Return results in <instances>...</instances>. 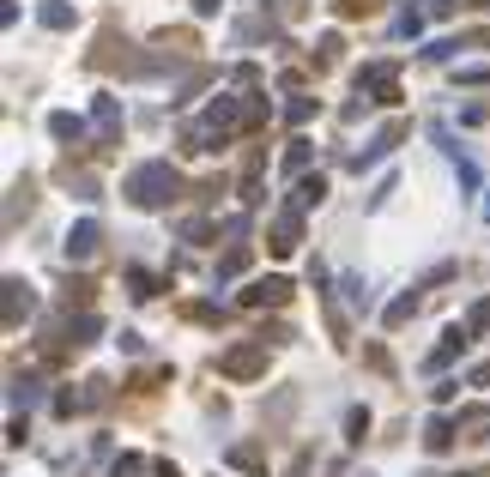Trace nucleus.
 I'll list each match as a JSON object with an SVG mask.
<instances>
[{
	"label": "nucleus",
	"mask_w": 490,
	"mask_h": 477,
	"mask_svg": "<svg viewBox=\"0 0 490 477\" xmlns=\"http://www.w3.org/2000/svg\"><path fill=\"white\" fill-rule=\"evenodd\" d=\"M128 290H134L140 303H152V296H158V278L145 273V266H128Z\"/></svg>",
	"instance_id": "aec40b11"
},
{
	"label": "nucleus",
	"mask_w": 490,
	"mask_h": 477,
	"mask_svg": "<svg viewBox=\"0 0 490 477\" xmlns=\"http://www.w3.org/2000/svg\"><path fill=\"white\" fill-rule=\"evenodd\" d=\"M152 477H182V472H175L170 459H158V465H152Z\"/></svg>",
	"instance_id": "f704fd0d"
},
{
	"label": "nucleus",
	"mask_w": 490,
	"mask_h": 477,
	"mask_svg": "<svg viewBox=\"0 0 490 477\" xmlns=\"http://www.w3.org/2000/svg\"><path fill=\"white\" fill-rule=\"evenodd\" d=\"M267 248H273L279 260H291V254L303 248V212H291V205H284L279 218H273V230H267Z\"/></svg>",
	"instance_id": "39448f33"
},
{
	"label": "nucleus",
	"mask_w": 490,
	"mask_h": 477,
	"mask_svg": "<svg viewBox=\"0 0 490 477\" xmlns=\"http://www.w3.org/2000/svg\"><path fill=\"white\" fill-rule=\"evenodd\" d=\"M455 423H460V435H466V442H485V435H490V411H485V405H472V411H460Z\"/></svg>",
	"instance_id": "f3484780"
},
{
	"label": "nucleus",
	"mask_w": 490,
	"mask_h": 477,
	"mask_svg": "<svg viewBox=\"0 0 490 477\" xmlns=\"http://www.w3.org/2000/svg\"><path fill=\"white\" fill-rule=\"evenodd\" d=\"M472 6H490V0H472Z\"/></svg>",
	"instance_id": "c9c22d12"
},
{
	"label": "nucleus",
	"mask_w": 490,
	"mask_h": 477,
	"mask_svg": "<svg viewBox=\"0 0 490 477\" xmlns=\"http://www.w3.org/2000/svg\"><path fill=\"white\" fill-rule=\"evenodd\" d=\"M19 212H31V188H25V181L12 188V205H6V224H19Z\"/></svg>",
	"instance_id": "bb28decb"
},
{
	"label": "nucleus",
	"mask_w": 490,
	"mask_h": 477,
	"mask_svg": "<svg viewBox=\"0 0 490 477\" xmlns=\"http://www.w3.org/2000/svg\"><path fill=\"white\" fill-rule=\"evenodd\" d=\"M212 236H218L212 218H188V224H182V242H212Z\"/></svg>",
	"instance_id": "b1692460"
},
{
	"label": "nucleus",
	"mask_w": 490,
	"mask_h": 477,
	"mask_svg": "<svg viewBox=\"0 0 490 477\" xmlns=\"http://www.w3.org/2000/svg\"><path fill=\"white\" fill-rule=\"evenodd\" d=\"M237 303H243V308H284V303H291V278H279V273L254 278V284H248Z\"/></svg>",
	"instance_id": "423d86ee"
},
{
	"label": "nucleus",
	"mask_w": 490,
	"mask_h": 477,
	"mask_svg": "<svg viewBox=\"0 0 490 477\" xmlns=\"http://www.w3.org/2000/svg\"><path fill=\"white\" fill-rule=\"evenodd\" d=\"M12 405H36V375L12 381Z\"/></svg>",
	"instance_id": "cd10ccee"
},
{
	"label": "nucleus",
	"mask_w": 490,
	"mask_h": 477,
	"mask_svg": "<svg viewBox=\"0 0 490 477\" xmlns=\"http://www.w3.org/2000/svg\"><path fill=\"white\" fill-rule=\"evenodd\" d=\"M309 158H315V145L297 134L291 145H284V175H303V170H309Z\"/></svg>",
	"instance_id": "a211bd4d"
},
{
	"label": "nucleus",
	"mask_w": 490,
	"mask_h": 477,
	"mask_svg": "<svg viewBox=\"0 0 490 477\" xmlns=\"http://www.w3.org/2000/svg\"><path fill=\"white\" fill-rule=\"evenodd\" d=\"M188 320H200V327H212V320H224V314H218L212 303H194V308H188Z\"/></svg>",
	"instance_id": "7c9ffc66"
},
{
	"label": "nucleus",
	"mask_w": 490,
	"mask_h": 477,
	"mask_svg": "<svg viewBox=\"0 0 490 477\" xmlns=\"http://www.w3.org/2000/svg\"><path fill=\"white\" fill-rule=\"evenodd\" d=\"M97 242H104V224H97V218H79L61 248H67V260H91V254H97Z\"/></svg>",
	"instance_id": "9d476101"
},
{
	"label": "nucleus",
	"mask_w": 490,
	"mask_h": 477,
	"mask_svg": "<svg viewBox=\"0 0 490 477\" xmlns=\"http://www.w3.org/2000/svg\"><path fill=\"white\" fill-rule=\"evenodd\" d=\"M424 31V12L418 6H406V12H400V36H418Z\"/></svg>",
	"instance_id": "c85d7f7f"
},
{
	"label": "nucleus",
	"mask_w": 490,
	"mask_h": 477,
	"mask_svg": "<svg viewBox=\"0 0 490 477\" xmlns=\"http://www.w3.org/2000/svg\"><path fill=\"white\" fill-rule=\"evenodd\" d=\"M357 12H369V0H339V19H357Z\"/></svg>",
	"instance_id": "473e14b6"
},
{
	"label": "nucleus",
	"mask_w": 490,
	"mask_h": 477,
	"mask_svg": "<svg viewBox=\"0 0 490 477\" xmlns=\"http://www.w3.org/2000/svg\"><path fill=\"white\" fill-rule=\"evenodd\" d=\"M418 303H424L418 290H406V296H393V303H387V314H382V320H387V327H406V320L418 314Z\"/></svg>",
	"instance_id": "6ab92c4d"
},
{
	"label": "nucleus",
	"mask_w": 490,
	"mask_h": 477,
	"mask_svg": "<svg viewBox=\"0 0 490 477\" xmlns=\"http://www.w3.org/2000/svg\"><path fill=\"white\" fill-rule=\"evenodd\" d=\"M91 127H97V139H104V145H115V139H121V127H128V115H121V97H91Z\"/></svg>",
	"instance_id": "0eeeda50"
},
{
	"label": "nucleus",
	"mask_w": 490,
	"mask_h": 477,
	"mask_svg": "<svg viewBox=\"0 0 490 477\" xmlns=\"http://www.w3.org/2000/svg\"><path fill=\"white\" fill-rule=\"evenodd\" d=\"M363 435H369V411L351 405V411H346V442H363Z\"/></svg>",
	"instance_id": "5701e85b"
},
{
	"label": "nucleus",
	"mask_w": 490,
	"mask_h": 477,
	"mask_svg": "<svg viewBox=\"0 0 490 477\" xmlns=\"http://www.w3.org/2000/svg\"><path fill=\"white\" fill-rule=\"evenodd\" d=\"M0 290H6V296H0V320H6V333H19V327L36 314V290L25 284V278H6Z\"/></svg>",
	"instance_id": "20e7f679"
},
{
	"label": "nucleus",
	"mask_w": 490,
	"mask_h": 477,
	"mask_svg": "<svg viewBox=\"0 0 490 477\" xmlns=\"http://www.w3.org/2000/svg\"><path fill=\"white\" fill-rule=\"evenodd\" d=\"M315 109H321L315 97H291V103H284V121H291V127H303V121H309Z\"/></svg>",
	"instance_id": "4be33fe9"
},
{
	"label": "nucleus",
	"mask_w": 490,
	"mask_h": 477,
	"mask_svg": "<svg viewBox=\"0 0 490 477\" xmlns=\"http://www.w3.org/2000/svg\"><path fill=\"white\" fill-rule=\"evenodd\" d=\"M455 435H460L455 417H430V423H424V447H430V453H448V447H455Z\"/></svg>",
	"instance_id": "ddd939ff"
},
{
	"label": "nucleus",
	"mask_w": 490,
	"mask_h": 477,
	"mask_svg": "<svg viewBox=\"0 0 490 477\" xmlns=\"http://www.w3.org/2000/svg\"><path fill=\"white\" fill-rule=\"evenodd\" d=\"M466 327H472V333H485V327H490V296H485V303H472V314H466Z\"/></svg>",
	"instance_id": "c756f323"
},
{
	"label": "nucleus",
	"mask_w": 490,
	"mask_h": 477,
	"mask_svg": "<svg viewBox=\"0 0 490 477\" xmlns=\"http://www.w3.org/2000/svg\"><path fill=\"white\" fill-rule=\"evenodd\" d=\"M466 344H472V327H466V320H455V327L442 333V344L430 350V363H424V369H430V375H442V369L455 363V357H460V350H466Z\"/></svg>",
	"instance_id": "6e6552de"
},
{
	"label": "nucleus",
	"mask_w": 490,
	"mask_h": 477,
	"mask_svg": "<svg viewBox=\"0 0 490 477\" xmlns=\"http://www.w3.org/2000/svg\"><path fill=\"white\" fill-rule=\"evenodd\" d=\"M485 218H490V200H485Z\"/></svg>",
	"instance_id": "e433bc0d"
},
{
	"label": "nucleus",
	"mask_w": 490,
	"mask_h": 477,
	"mask_svg": "<svg viewBox=\"0 0 490 477\" xmlns=\"http://www.w3.org/2000/svg\"><path fill=\"white\" fill-rule=\"evenodd\" d=\"M121 194L140 205V212H164V205L182 194V170H175V164H164V158H158V164H140V170L121 181Z\"/></svg>",
	"instance_id": "f257e3e1"
},
{
	"label": "nucleus",
	"mask_w": 490,
	"mask_h": 477,
	"mask_svg": "<svg viewBox=\"0 0 490 477\" xmlns=\"http://www.w3.org/2000/svg\"><path fill=\"white\" fill-rule=\"evenodd\" d=\"M230 465L248 472V477H267V453H261L254 442H237V447H230Z\"/></svg>",
	"instance_id": "2eb2a0df"
},
{
	"label": "nucleus",
	"mask_w": 490,
	"mask_h": 477,
	"mask_svg": "<svg viewBox=\"0 0 490 477\" xmlns=\"http://www.w3.org/2000/svg\"><path fill=\"white\" fill-rule=\"evenodd\" d=\"M400 139H406V121H387L382 134H376V139H369V145H363V151H357V158H351V170L363 175V170H369V164H376V158H387V151H393Z\"/></svg>",
	"instance_id": "1a4fd4ad"
},
{
	"label": "nucleus",
	"mask_w": 490,
	"mask_h": 477,
	"mask_svg": "<svg viewBox=\"0 0 490 477\" xmlns=\"http://www.w3.org/2000/svg\"><path fill=\"white\" fill-rule=\"evenodd\" d=\"M194 12H200V19H212V12H224V0H194Z\"/></svg>",
	"instance_id": "72a5a7b5"
},
{
	"label": "nucleus",
	"mask_w": 490,
	"mask_h": 477,
	"mask_svg": "<svg viewBox=\"0 0 490 477\" xmlns=\"http://www.w3.org/2000/svg\"><path fill=\"white\" fill-rule=\"evenodd\" d=\"M109 472H115V477H140L145 459H140V453H115V465H109Z\"/></svg>",
	"instance_id": "393cba45"
},
{
	"label": "nucleus",
	"mask_w": 490,
	"mask_h": 477,
	"mask_svg": "<svg viewBox=\"0 0 490 477\" xmlns=\"http://www.w3.org/2000/svg\"><path fill=\"white\" fill-rule=\"evenodd\" d=\"M327 200V175H297V188H291V212H315Z\"/></svg>",
	"instance_id": "f8f14e48"
},
{
	"label": "nucleus",
	"mask_w": 490,
	"mask_h": 477,
	"mask_svg": "<svg viewBox=\"0 0 490 477\" xmlns=\"http://www.w3.org/2000/svg\"><path fill=\"white\" fill-rule=\"evenodd\" d=\"M357 97H376V103H400V73H393V61H369V67L357 73Z\"/></svg>",
	"instance_id": "7ed1b4c3"
},
{
	"label": "nucleus",
	"mask_w": 490,
	"mask_h": 477,
	"mask_svg": "<svg viewBox=\"0 0 490 477\" xmlns=\"http://www.w3.org/2000/svg\"><path fill=\"white\" fill-rule=\"evenodd\" d=\"M455 477H472V472H455Z\"/></svg>",
	"instance_id": "4c0bfd02"
},
{
	"label": "nucleus",
	"mask_w": 490,
	"mask_h": 477,
	"mask_svg": "<svg viewBox=\"0 0 490 477\" xmlns=\"http://www.w3.org/2000/svg\"><path fill=\"white\" fill-rule=\"evenodd\" d=\"M97 333H104V320H97L91 308H79V314H67V320H61V350H79V344H91Z\"/></svg>",
	"instance_id": "9b49d317"
},
{
	"label": "nucleus",
	"mask_w": 490,
	"mask_h": 477,
	"mask_svg": "<svg viewBox=\"0 0 490 477\" xmlns=\"http://www.w3.org/2000/svg\"><path fill=\"white\" fill-rule=\"evenodd\" d=\"M36 19H43V31H73V19H79V12H73L67 0H43V6H36Z\"/></svg>",
	"instance_id": "dca6fc26"
},
{
	"label": "nucleus",
	"mask_w": 490,
	"mask_h": 477,
	"mask_svg": "<svg viewBox=\"0 0 490 477\" xmlns=\"http://www.w3.org/2000/svg\"><path fill=\"white\" fill-rule=\"evenodd\" d=\"M346 303H351V308H369V284H363L357 273L346 278Z\"/></svg>",
	"instance_id": "a878e982"
},
{
	"label": "nucleus",
	"mask_w": 490,
	"mask_h": 477,
	"mask_svg": "<svg viewBox=\"0 0 490 477\" xmlns=\"http://www.w3.org/2000/svg\"><path fill=\"white\" fill-rule=\"evenodd\" d=\"M243 266H248V242H243V248H230V254L218 260V284H230V278L243 273Z\"/></svg>",
	"instance_id": "412c9836"
},
{
	"label": "nucleus",
	"mask_w": 490,
	"mask_h": 477,
	"mask_svg": "<svg viewBox=\"0 0 490 477\" xmlns=\"http://www.w3.org/2000/svg\"><path fill=\"white\" fill-rule=\"evenodd\" d=\"M455 79H460V85H490V67H460Z\"/></svg>",
	"instance_id": "2f4dec72"
},
{
	"label": "nucleus",
	"mask_w": 490,
	"mask_h": 477,
	"mask_svg": "<svg viewBox=\"0 0 490 477\" xmlns=\"http://www.w3.org/2000/svg\"><path fill=\"white\" fill-rule=\"evenodd\" d=\"M218 375L224 381H261L267 375V339H248V344L218 350Z\"/></svg>",
	"instance_id": "f03ea898"
},
{
	"label": "nucleus",
	"mask_w": 490,
	"mask_h": 477,
	"mask_svg": "<svg viewBox=\"0 0 490 477\" xmlns=\"http://www.w3.org/2000/svg\"><path fill=\"white\" fill-rule=\"evenodd\" d=\"M49 134L61 139V145H79V139H85V121H79L73 109H55V115H49Z\"/></svg>",
	"instance_id": "4468645a"
}]
</instances>
